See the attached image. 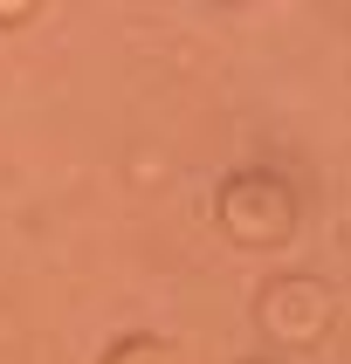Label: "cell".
I'll return each mask as SVG.
<instances>
[{
    "label": "cell",
    "instance_id": "6da1fadb",
    "mask_svg": "<svg viewBox=\"0 0 351 364\" xmlns=\"http://www.w3.org/2000/svg\"><path fill=\"white\" fill-rule=\"evenodd\" d=\"M227 227H234L241 241H283V227H289V200L276 193V186L248 179V186H234V200H227Z\"/></svg>",
    "mask_w": 351,
    "mask_h": 364
},
{
    "label": "cell",
    "instance_id": "7a4b0ae2",
    "mask_svg": "<svg viewBox=\"0 0 351 364\" xmlns=\"http://www.w3.org/2000/svg\"><path fill=\"white\" fill-rule=\"evenodd\" d=\"M268 323H276V337H317L324 296H317L310 282H283L276 296H268Z\"/></svg>",
    "mask_w": 351,
    "mask_h": 364
},
{
    "label": "cell",
    "instance_id": "3957f363",
    "mask_svg": "<svg viewBox=\"0 0 351 364\" xmlns=\"http://www.w3.org/2000/svg\"><path fill=\"white\" fill-rule=\"evenodd\" d=\"M117 364H172V350H159V344H131V350H117Z\"/></svg>",
    "mask_w": 351,
    "mask_h": 364
},
{
    "label": "cell",
    "instance_id": "277c9868",
    "mask_svg": "<svg viewBox=\"0 0 351 364\" xmlns=\"http://www.w3.org/2000/svg\"><path fill=\"white\" fill-rule=\"evenodd\" d=\"M21 7H28V0H0V21H7V14H21Z\"/></svg>",
    "mask_w": 351,
    "mask_h": 364
}]
</instances>
